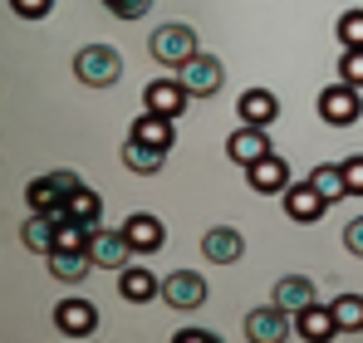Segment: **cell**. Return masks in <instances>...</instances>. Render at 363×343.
Here are the masks:
<instances>
[{
  "label": "cell",
  "instance_id": "cell-21",
  "mask_svg": "<svg viewBox=\"0 0 363 343\" xmlns=\"http://www.w3.org/2000/svg\"><path fill=\"white\" fill-rule=\"evenodd\" d=\"M89 270H99L89 250H55V255H50V275L64 280V285H79Z\"/></svg>",
  "mask_w": 363,
  "mask_h": 343
},
{
  "label": "cell",
  "instance_id": "cell-2",
  "mask_svg": "<svg viewBox=\"0 0 363 343\" xmlns=\"http://www.w3.org/2000/svg\"><path fill=\"white\" fill-rule=\"evenodd\" d=\"M147 50H152L157 64L177 69V64H186V59L196 55V30H191V25H182V20L157 25V30H152V40H147Z\"/></svg>",
  "mask_w": 363,
  "mask_h": 343
},
{
  "label": "cell",
  "instance_id": "cell-24",
  "mask_svg": "<svg viewBox=\"0 0 363 343\" xmlns=\"http://www.w3.org/2000/svg\"><path fill=\"white\" fill-rule=\"evenodd\" d=\"M99 211H104V206H99V191L84 186V181H79V186L69 191V201H64V216H69V221H84V226H94Z\"/></svg>",
  "mask_w": 363,
  "mask_h": 343
},
{
  "label": "cell",
  "instance_id": "cell-1",
  "mask_svg": "<svg viewBox=\"0 0 363 343\" xmlns=\"http://www.w3.org/2000/svg\"><path fill=\"white\" fill-rule=\"evenodd\" d=\"M74 74H79V84H89V89H113L123 79V55L113 45H89V50L74 55Z\"/></svg>",
  "mask_w": 363,
  "mask_h": 343
},
{
  "label": "cell",
  "instance_id": "cell-17",
  "mask_svg": "<svg viewBox=\"0 0 363 343\" xmlns=\"http://www.w3.org/2000/svg\"><path fill=\"white\" fill-rule=\"evenodd\" d=\"M201 255H206V260H216V265H236V260L245 255L241 230H231V226L206 230V235H201Z\"/></svg>",
  "mask_w": 363,
  "mask_h": 343
},
{
  "label": "cell",
  "instance_id": "cell-27",
  "mask_svg": "<svg viewBox=\"0 0 363 343\" xmlns=\"http://www.w3.org/2000/svg\"><path fill=\"white\" fill-rule=\"evenodd\" d=\"M89 240H94V226L69 221V216H64L60 230H55V250H89ZM55 250H50V255H55Z\"/></svg>",
  "mask_w": 363,
  "mask_h": 343
},
{
  "label": "cell",
  "instance_id": "cell-16",
  "mask_svg": "<svg viewBox=\"0 0 363 343\" xmlns=\"http://www.w3.org/2000/svg\"><path fill=\"white\" fill-rule=\"evenodd\" d=\"M172 123H177V118H162V113H152V108H143V113L133 118V133H128V137H138V142H147V147H162V152H167V147L177 142Z\"/></svg>",
  "mask_w": 363,
  "mask_h": 343
},
{
  "label": "cell",
  "instance_id": "cell-15",
  "mask_svg": "<svg viewBox=\"0 0 363 343\" xmlns=\"http://www.w3.org/2000/svg\"><path fill=\"white\" fill-rule=\"evenodd\" d=\"M143 99H147V108H152V113H162V118H182V113H186V99H191V94L182 89V79H152Z\"/></svg>",
  "mask_w": 363,
  "mask_h": 343
},
{
  "label": "cell",
  "instance_id": "cell-30",
  "mask_svg": "<svg viewBox=\"0 0 363 343\" xmlns=\"http://www.w3.org/2000/svg\"><path fill=\"white\" fill-rule=\"evenodd\" d=\"M10 10H15L20 20H45V15L55 10V0H10Z\"/></svg>",
  "mask_w": 363,
  "mask_h": 343
},
{
  "label": "cell",
  "instance_id": "cell-22",
  "mask_svg": "<svg viewBox=\"0 0 363 343\" xmlns=\"http://www.w3.org/2000/svg\"><path fill=\"white\" fill-rule=\"evenodd\" d=\"M280 309H290V314H300V309H309V304H319L314 299V280H304V275H285L280 285H275V294H270Z\"/></svg>",
  "mask_w": 363,
  "mask_h": 343
},
{
  "label": "cell",
  "instance_id": "cell-28",
  "mask_svg": "<svg viewBox=\"0 0 363 343\" xmlns=\"http://www.w3.org/2000/svg\"><path fill=\"white\" fill-rule=\"evenodd\" d=\"M339 45H344V50H363V10L339 15Z\"/></svg>",
  "mask_w": 363,
  "mask_h": 343
},
{
  "label": "cell",
  "instance_id": "cell-33",
  "mask_svg": "<svg viewBox=\"0 0 363 343\" xmlns=\"http://www.w3.org/2000/svg\"><path fill=\"white\" fill-rule=\"evenodd\" d=\"M344 245H349L354 255H363V216H354V221L344 226Z\"/></svg>",
  "mask_w": 363,
  "mask_h": 343
},
{
  "label": "cell",
  "instance_id": "cell-6",
  "mask_svg": "<svg viewBox=\"0 0 363 343\" xmlns=\"http://www.w3.org/2000/svg\"><path fill=\"white\" fill-rule=\"evenodd\" d=\"M280 201H285V216L290 221H300V226H314L319 216H324V191L314 186V181H290L285 191H280Z\"/></svg>",
  "mask_w": 363,
  "mask_h": 343
},
{
  "label": "cell",
  "instance_id": "cell-14",
  "mask_svg": "<svg viewBox=\"0 0 363 343\" xmlns=\"http://www.w3.org/2000/svg\"><path fill=\"white\" fill-rule=\"evenodd\" d=\"M64 211H30V221L20 226V240H25V250H35V255H50L55 250V230H60Z\"/></svg>",
  "mask_w": 363,
  "mask_h": 343
},
{
  "label": "cell",
  "instance_id": "cell-13",
  "mask_svg": "<svg viewBox=\"0 0 363 343\" xmlns=\"http://www.w3.org/2000/svg\"><path fill=\"white\" fill-rule=\"evenodd\" d=\"M55 329H60L64 339H84V334L99 329V309L89 299H64L60 309H55Z\"/></svg>",
  "mask_w": 363,
  "mask_h": 343
},
{
  "label": "cell",
  "instance_id": "cell-12",
  "mask_svg": "<svg viewBox=\"0 0 363 343\" xmlns=\"http://www.w3.org/2000/svg\"><path fill=\"white\" fill-rule=\"evenodd\" d=\"M162 299H167L172 309H201V304H206V280H201L196 270H177V275L162 280Z\"/></svg>",
  "mask_w": 363,
  "mask_h": 343
},
{
  "label": "cell",
  "instance_id": "cell-25",
  "mask_svg": "<svg viewBox=\"0 0 363 343\" xmlns=\"http://www.w3.org/2000/svg\"><path fill=\"white\" fill-rule=\"evenodd\" d=\"M309 181L324 191V201H339V196H349V181H344V167H334V162H319V167L309 172Z\"/></svg>",
  "mask_w": 363,
  "mask_h": 343
},
{
  "label": "cell",
  "instance_id": "cell-9",
  "mask_svg": "<svg viewBox=\"0 0 363 343\" xmlns=\"http://www.w3.org/2000/svg\"><path fill=\"white\" fill-rule=\"evenodd\" d=\"M123 235H128L133 255H152V250H162V240H167V230H162V221H157L152 211H133V216L123 221Z\"/></svg>",
  "mask_w": 363,
  "mask_h": 343
},
{
  "label": "cell",
  "instance_id": "cell-20",
  "mask_svg": "<svg viewBox=\"0 0 363 343\" xmlns=\"http://www.w3.org/2000/svg\"><path fill=\"white\" fill-rule=\"evenodd\" d=\"M236 108H241V123H255V128H270V123L280 118V99H275L270 89H245Z\"/></svg>",
  "mask_w": 363,
  "mask_h": 343
},
{
  "label": "cell",
  "instance_id": "cell-7",
  "mask_svg": "<svg viewBox=\"0 0 363 343\" xmlns=\"http://www.w3.org/2000/svg\"><path fill=\"white\" fill-rule=\"evenodd\" d=\"M295 324H290V309H280L275 299L265 304V309H250L245 314V339H255V343H275V339H285Z\"/></svg>",
  "mask_w": 363,
  "mask_h": 343
},
{
  "label": "cell",
  "instance_id": "cell-19",
  "mask_svg": "<svg viewBox=\"0 0 363 343\" xmlns=\"http://www.w3.org/2000/svg\"><path fill=\"white\" fill-rule=\"evenodd\" d=\"M295 334L300 339H339V319H334L329 304H309L295 314Z\"/></svg>",
  "mask_w": 363,
  "mask_h": 343
},
{
  "label": "cell",
  "instance_id": "cell-23",
  "mask_svg": "<svg viewBox=\"0 0 363 343\" xmlns=\"http://www.w3.org/2000/svg\"><path fill=\"white\" fill-rule=\"evenodd\" d=\"M162 162H167V152H162V147H147V142H138V137H128V142H123V167H128V172L152 176V172H162Z\"/></svg>",
  "mask_w": 363,
  "mask_h": 343
},
{
  "label": "cell",
  "instance_id": "cell-31",
  "mask_svg": "<svg viewBox=\"0 0 363 343\" xmlns=\"http://www.w3.org/2000/svg\"><path fill=\"white\" fill-rule=\"evenodd\" d=\"M104 5H108V10H113L118 20H143L152 0H104Z\"/></svg>",
  "mask_w": 363,
  "mask_h": 343
},
{
  "label": "cell",
  "instance_id": "cell-3",
  "mask_svg": "<svg viewBox=\"0 0 363 343\" xmlns=\"http://www.w3.org/2000/svg\"><path fill=\"white\" fill-rule=\"evenodd\" d=\"M177 79H182V89H186L191 99H211V94H221L226 69H221L216 55H201V50H196L186 64H177Z\"/></svg>",
  "mask_w": 363,
  "mask_h": 343
},
{
  "label": "cell",
  "instance_id": "cell-26",
  "mask_svg": "<svg viewBox=\"0 0 363 343\" xmlns=\"http://www.w3.org/2000/svg\"><path fill=\"white\" fill-rule=\"evenodd\" d=\"M329 309H334V319H339V334H359L363 329V294H339Z\"/></svg>",
  "mask_w": 363,
  "mask_h": 343
},
{
  "label": "cell",
  "instance_id": "cell-5",
  "mask_svg": "<svg viewBox=\"0 0 363 343\" xmlns=\"http://www.w3.org/2000/svg\"><path fill=\"white\" fill-rule=\"evenodd\" d=\"M79 186V176L74 172H45V176H35L30 181V191H25V201H30V211H64V201H69V191Z\"/></svg>",
  "mask_w": 363,
  "mask_h": 343
},
{
  "label": "cell",
  "instance_id": "cell-4",
  "mask_svg": "<svg viewBox=\"0 0 363 343\" xmlns=\"http://www.w3.org/2000/svg\"><path fill=\"white\" fill-rule=\"evenodd\" d=\"M319 118L329 123V128H354L363 118V99H359V89L354 84H329L324 94H319Z\"/></svg>",
  "mask_w": 363,
  "mask_h": 343
},
{
  "label": "cell",
  "instance_id": "cell-29",
  "mask_svg": "<svg viewBox=\"0 0 363 343\" xmlns=\"http://www.w3.org/2000/svg\"><path fill=\"white\" fill-rule=\"evenodd\" d=\"M339 79L354 84V89H363V50H344V59H339Z\"/></svg>",
  "mask_w": 363,
  "mask_h": 343
},
{
  "label": "cell",
  "instance_id": "cell-10",
  "mask_svg": "<svg viewBox=\"0 0 363 343\" xmlns=\"http://www.w3.org/2000/svg\"><path fill=\"white\" fill-rule=\"evenodd\" d=\"M89 255H94V265H99V270H128L133 245H128V235H123V230H94Z\"/></svg>",
  "mask_w": 363,
  "mask_h": 343
},
{
  "label": "cell",
  "instance_id": "cell-18",
  "mask_svg": "<svg viewBox=\"0 0 363 343\" xmlns=\"http://www.w3.org/2000/svg\"><path fill=\"white\" fill-rule=\"evenodd\" d=\"M118 294L128 304H147V299L162 294V280H157L147 265H128V270H118Z\"/></svg>",
  "mask_w": 363,
  "mask_h": 343
},
{
  "label": "cell",
  "instance_id": "cell-11",
  "mask_svg": "<svg viewBox=\"0 0 363 343\" xmlns=\"http://www.w3.org/2000/svg\"><path fill=\"white\" fill-rule=\"evenodd\" d=\"M245 181H250V191H260V196H280V191L290 186V167H285V157L265 152L260 162L245 167Z\"/></svg>",
  "mask_w": 363,
  "mask_h": 343
},
{
  "label": "cell",
  "instance_id": "cell-8",
  "mask_svg": "<svg viewBox=\"0 0 363 343\" xmlns=\"http://www.w3.org/2000/svg\"><path fill=\"white\" fill-rule=\"evenodd\" d=\"M270 152V133L265 128H255V123H241L231 137H226V157L236 162V167H250V162H260Z\"/></svg>",
  "mask_w": 363,
  "mask_h": 343
},
{
  "label": "cell",
  "instance_id": "cell-34",
  "mask_svg": "<svg viewBox=\"0 0 363 343\" xmlns=\"http://www.w3.org/2000/svg\"><path fill=\"white\" fill-rule=\"evenodd\" d=\"M177 339L182 343H211V334H206V329H182Z\"/></svg>",
  "mask_w": 363,
  "mask_h": 343
},
{
  "label": "cell",
  "instance_id": "cell-32",
  "mask_svg": "<svg viewBox=\"0 0 363 343\" xmlns=\"http://www.w3.org/2000/svg\"><path fill=\"white\" fill-rule=\"evenodd\" d=\"M344 181H349V196H363V152L344 162Z\"/></svg>",
  "mask_w": 363,
  "mask_h": 343
}]
</instances>
